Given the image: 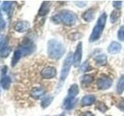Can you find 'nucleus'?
<instances>
[{"label":"nucleus","instance_id":"nucleus-29","mask_svg":"<svg viewBox=\"0 0 124 116\" xmlns=\"http://www.w3.org/2000/svg\"><path fill=\"white\" fill-rule=\"evenodd\" d=\"M75 5L77 6H78L80 8H82V7L85 6H86V4H87L85 1H75Z\"/></svg>","mask_w":124,"mask_h":116},{"label":"nucleus","instance_id":"nucleus-32","mask_svg":"<svg viewBox=\"0 0 124 116\" xmlns=\"http://www.w3.org/2000/svg\"><path fill=\"white\" fill-rule=\"evenodd\" d=\"M119 109H120V110L124 112V101H123V102H121L119 103Z\"/></svg>","mask_w":124,"mask_h":116},{"label":"nucleus","instance_id":"nucleus-9","mask_svg":"<svg viewBox=\"0 0 124 116\" xmlns=\"http://www.w3.org/2000/svg\"><path fill=\"white\" fill-rule=\"evenodd\" d=\"M14 29L19 33L26 32L30 29V23L27 21H19L17 22L14 26Z\"/></svg>","mask_w":124,"mask_h":116},{"label":"nucleus","instance_id":"nucleus-19","mask_svg":"<svg viewBox=\"0 0 124 116\" xmlns=\"http://www.w3.org/2000/svg\"><path fill=\"white\" fill-rule=\"evenodd\" d=\"M79 92V88L78 84H72L70 88L68 89V97H71V98H76V96L78 95Z\"/></svg>","mask_w":124,"mask_h":116},{"label":"nucleus","instance_id":"nucleus-7","mask_svg":"<svg viewBox=\"0 0 124 116\" xmlns=\"http://www.w3.org/2000/svg\"><path fill=\"white\" fill-rule=\"evenodd\" d=\"M112 80L108 77H100L97 80V87L99 90H107L112 86Z\"/></svg>","mask_w":124,"mask_h":116},{"label":"nucleus","instance_id":"nucleus-30","mask_svg":"<svg viewBox=\"0 0 124 116\" xmlns=\"http://www.w3.org/2000/svg\"><path fill=\"white\" fill-rule=\"evenodd\" d=\"M6 44V40H5V36H2V35L0 34V49H1L2 46Z\"/></svg>","mask_w":124,"mask_h":116},{"label":"nucleus","instance_id":"nucleus-21","mask_svg":"<svg viewBox=\"0 0 124 116\" xmlns=\"http://www.w3.org/2000/svg\"><path fill=\"white\" fill-rule=\"evenodd\" d=\"M93 80H94V78H93V77L90 74H87V75H84L82 79H81V85L82 86H88V85L90 84Z\"/></svg>","mask_w":124,"mask_h":116},{"label":"nucleus","instance_id":"nucleus-4","mask_svg":"<svg viewBox=\"0 0 124 116\" xmlns=\"http://www.w3.org/2000/svg\"><path fill=\"white\" fill-rule=\"evenodd\" d=\"M106 19H107V15L106 13L101 14V15L98 19V20H97L95 26H94V29L92 30L91 36L89 37V41L91 43L97 41L100 38L101 35L102 33V31L105 28V26H106Z\"/></svg>","mask_w":124,"mask_h":116},{"label":"nucleus","instance_id":"nucleus-15","mask_svg":"<svg viewBox=\"0 0 124 116\" xmlns=\"http://www.w3.org/2000/svg\"><path fill=\"white\" fill-rule=\"evenodd\" d=\"M82 18L85 22H92L95 19V11L92 9L85 11L82 14Z\"/></svg>","mask_w":124,"mask_h":116},{"label":"nucleus","instance_id":"nucleus-3","mask_svg":"<svg viewBox=\"0 0 124 116\" xmlns=\"http://www.w3.org/2000/svg\"><path fill=\"white\" fill-rule=\"evenodd\" d=\"M51 19L55 23H59L60 22H61L66 26H71L76 23L77 16L71 11L63 10L59 14L54 15Z\"/></svg>","mask_w":124,"mask_h":116},{"label":"nucleus","instance_id":"nucleus-6","mask_svg":"<svg viewBox=\"0 0 124 116\" xmlns=\"http://www.w3.org/2000/svg\"><path fill=\"white\" fill-rule=\"evenodd\" d=\"M82 58V43L79 42L78 44L75 53L73 55V64L75 67H79Z\"/></svg>","mask_w":124,"mask_h":116},{"label":"nucleus","instance_id":"nucleus-12","mask_svg":"<svg viewBox=\"0 0 124 116\" xmlns=\"http://www.w3.org/2000/svg\"><path fill=\"white\" fill-rule=\"evenodd\" d=\"M50 5H51V2L49 1H45L43 2L40 9H39L38 15H40V16H44V15H46L48 13Z\"/></svg>","mask_w":124,"mask_h":116},{"label":"nucleus","instance_id":"nucleus-2","mask_svg":"<svg viewBox=\"0 0 124 116\" xmlns=\"http://www.w3.org/2000/svg\"><path fill=\"white\" fill-rule=\"evenodd\" d=\"M65 46L61 42L57 40H50L47 43V54L52 60H59L65 53Z\"/></svg>","mask_w":124,"mask_h":116},{"label":"nucleus","instance_id":"nucleus-31","mask_svg":"<svg viewBox=\"0 0 124 116\" xmlns=\"http://www.w3.org/2000/svg\"><path fill=\"white\" fill-rule=\"evenodd\" d=\"M80 116H95L93 115V113H92L91 111H85V112H82Z\"/></svg>","mask_w":124,"mask_h":116},{"label":"nucleus","instance_id":"nucleus-14","mask_svg":"<svg viewBox=\"0 0 124 116\" xmlns=\"http://www.w3.org/2000/svg\"><path fill=\"white\" fill-rule=\"evenodd\" d=\"M45 94V90L43 87H34L32 91H31V96L34 99H39L42 96Z\"/></svg>","mask_w":124,"mask_h":116},{"label":"nucleus","instance_id":"nucleus-20","mask_svg":"<svg viewBox=\"0 0 124 116\" xmlns=\"http://www.w3.org/2000/svg\"><path fill=\"white\" fill-rule=\"evenodd\" d=\"M124 91V74H122L121 77H119L117 86H116V92L119 94H123Z\"/></svg>","mask_w":124,"mask_h":116},{"label":"nucleus","instance_id":"nucleus-24","mask_svg":"<svg viewBox=\"0 0 124 116\" xmlns=\"http://www.w3.org/2000/svg\"><path fill=\"white\" fill-rule=\"evenodd\" d=\"M13 2L11 1H6L4 2L2 6V9L3 11H5L6 13H8L12 9V7H13Z\"/></svg>","mask_w":124,"mask_h":116},{"label":"nucleus","instance_id":"nucleus-27","mask_svg":"<svg viewBox=\"0 0 124 116\" xmlns=\"http://www.w3.org/2000/svg\"><path fill=\"white\" fill-rule=\"evenodd\" d=\"M122 1H114L112 2V6H113L116 10H119L122 7Z\"/></svg>","mask_w":124,"mask_h":116},{"label":"nucleus","instance_id":"nucleus-10","mask_svg":"<svg viewBox=\"0 0 124 116\" xmlns=\"http://www.w3.org/2000/svg\"><path fill=\"white\" fill-rule=\"evenodd\" d=\"M76 102V98H71V97H66L64 100L63 106L66 110H71L75 107Z\"/></svg>","mask_w":124,"mask_h":116},{"label":"nucleus","instance_id":"nucleus-5","mask_svg":"<svg viewBox=\"0 0 124 116\" xmlns=\"http://www.w3.org/2000/svg\"><path fill=\"white\" fill-rule=\"evenodd\" d=\"M72 64H73V55H72L71 53H69L64 59V61L63 63V66H62L61 75H60L59 84H58V88L61 87L62 85H63L66 78L68 77Z\"/></svg>","mask_w":124,"mask_h":116},{"label":"nucleus","instance_id":"nucleus-13","mask_svg":"<svg viewBox=\"0 0 124 116\" xmlns=\"http://www.w3.org/2000/svg\"><path fill=\"white\" fill-rule=\"evenodd\" d=\"M95 102V97L92 94L85 95L81 99V105L82 106H90Z\"/></svg>","mask_w":124,"mask_h":116},{"label":"nucleus","instance_id":"nucleus-11","mask_svg":"<svg viewBox=\"0 0 124 116\" xmlns=\"http://www.w3.org/2000/svg\"><path fill=\"white\" fill-rule=\"evenodd\" d=\"M122 49V45L118 42H112L108 47V52L112 54H116L120 52Z\"/></svg>","mask_w":124,"mask_h":116},{"label":"nucleus","instance_id":"nucleus-18","mask_svg":"<svg viewBox=\"0 0 124 116\" xmlns=\"http://www.w3.org/2000/svg\"><path fill=\"white\" fill-rule=\"evenodd\" d=\"M10 51H11L10 46H9V44L6 43V44L0 49V57L6 58L10 54Z\"/></svg>","mask_w":124,"mask_h":116},{"label":"nucleus","instance_id":"nucleus-22","mask_svg":"<svg viewBox=\"0 0 124 116\" xmlns=\"http://www.w3.org/2000/svg\"><path fill=\"white\" fill-rule=\"evenodd\" d=\"M53 99L54 98L53 97H50V96H47L46 97V98H44V99L42 100V102H41V107L43 108H47L50 104H51V102H53Z\"/></svg>","mask_w":124,"mask_h":116},{"label":"nucleus","instance_id":"nucleus-26","mask_svg":"<svg viewBox=\"0 0 124 116\" xmlns=\"http://www.w3.org/2000/svg\"><path fill=\"white\" fill-rule=\"evenodd\" d=\"M6 26V23L5 22V19H3L2 14L0 11V30H2L5 29V27Z\"/></svg>","mask_w":124,"mask_h":116},{"label":"nucleus","instance_id":"nucleus-23","mask_svg":"<svg viewBox=\"0 0 124 116\" xmlns=\"http://www.w3.org/2000/svg\"><path fill=\"white\" fill-rule=\"evenodd\" d=\"M120 17V13L119 10H115L110 15V22L112 23H115L116 22L118 21V19Z\"/></svg>","mask_w":124,"mask_h":116},{"label":"nucleus","instance_id":"nucleus-34","mask_svg":"<svg viewBox=\"0 0 124 116\" xmlns=\"http://www.w3.org/2000/svg\"><path fill=\"white\" fill-rule=\"evenodd\" d=\"M60 116H65V115L64 114H61V115H60Z\"/></svg>","mask_w":124,"mask_h":116},{"label":"nucleus","instance_id":"nucleus-33","mask_svg":"<svg viewBox=\"0 0 124 116\" xmlns=\"http://www.w3.org/2000/svg\"><path fill=\"white\" fill-rule=\"evenodd\" d=\"M6 71H7V67H4L3 69H2V76H5V74L6 73Z\"/></svg>","mask_w":124,"mask_h":116},{"label":"nucleus","instance_id":"nucleus-28","mask_svg":"<svg viewBox=\"0 0 124 116\" xmlns=\"http://www.w3.org/2000/svg\"><path fill=\"white\" fill-rule=\"evenodd\" d=\"M88 67V61H85L84 63L81 64V66L80 67V69H79V71L80 72H85L86 71V70Z\"/></svg>","mask_w":124,"mask_h":116},{"label":"nucleus","instance_id":"nucleus-17","mask_svg":"<svg viewBox=\"0 0 124 116\" xmlns=\"http://www.w3.org/2000/svg\"><path fill=\"white\" fill-rule=\"evenodd\" d=\"M0 84H1V86L3 89L8 90L11 84V78L9 76H3L1 79V81H0Z\"/></svg>","mask_w":124,"mask_h":116},{"label":"nucleus","instance_id":"nucleus-16","mask_svg":"<svg viewBox=\"0 0 124 116\" xmlns=\"http://www.w3.org/2000/svg\"><path fill=\"white\" fill-rule=\"evenodd\" d=\"M97 66H104L107 63V56L106 54H99L94 58Z\"/></svg>","mask_w":124,"mask_h":116},{"label":"nucleus","instance_id":"nucleus-1","mask_svg":"<svg viewBox=\"0 0 124 116\" xmlns=\"http://www.w3.org/2000/svg\"><path fill=\"white\" fill-rule=\"evenodd\" d=\"M35 49H36V46L33 44V42L27 38L25 39L23 41L21 45L19 46V48L15 50L13 57L11 61L12 67H14L18 63V61L21 59V57L32 53Z\"/></svg>","mask_w":124,"mask_h":116},{"label":"nucleus","instance_id":"nucleus-8","mask_svg":"<svg viewBox=\"0 0 124 116\" xmlns=\"http://www.w3.org/2000/svg\"><path fill=\"white\" fill-rule=\"evenodd\" d=\"M40 74L43 78L45 79L54 78L57 75V71L54 67H46L42 70Z\"/></svg>","mask_w":124,"mask_h":116},{"label":"nucleus","instance_id":"nucleus-25","mask_svg":"<svg viewBox=\"0 0 124 116\" xmlns=\"http://www.w3.org/2000/svg\"><path fill=\"white\" fill-rule=\"evenodd\" d=\"M117 37L120 41H124V26H122L118 30Z\"/></svg>","mask_w":124,"mask_h":116}]
</instances>
